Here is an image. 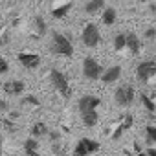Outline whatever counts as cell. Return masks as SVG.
Instances as JSON below:
<instances>
[{
	"label": "cell",
	"instance_id": "1",
	"mask_svg": "<svg viewBox=\"0 0 156 156\" xmlns=\"http://www.w3.org/2000/svg\"><path fill=\"white\" fill-rule=\"evenodd\" d=\"M101 105V98L98 96H92V94H87L83 98H79V103H77V108H79V114H81V119L85 123V127H96L98 121H99V114L96 112V108Z\"/></svg>",
	"mask_w": 156,
	"mask_h": 156
},
{
	"label": "cell",
	"instance_id": "2",
	"mask_svg": "<svg viewBox=\"0 0 156 156\" xmlns=\"http://www.w3.org/2000/svg\"><path fill=\"white\" fill-rule=\"evenodd\" d=\"M50 50H51L55 55H59V57H70V55H73V44H72L62 33H53V35H51Z\"/></svg>",
	"mask_w": 156,
	"mask_h": 156
},
{
	"label": "cell",
	"instance_id": "12",
	"mask_svg": "<svg viewBox=\"0 0 156 156\" xmlns=\"http://www.w3.org/2000/svg\"><path fill=\"white\" fill-rule=\"evenodd\" d=\"M132 121H134V119H132V116H130V114H125V116H123V121H121V123L118 125V129L112 132V140H118L123 132H127V130L132 127Z\"/></svg>",
	"mask_w": 156,
	"mask_h": 156
},
{
	"label": "cell",
	"instance_id": "9",
	"mask_svg": "<svg viewBox=\"0 0 156 156\" xmlns=\"http://www.w3.org/2000/svg\"><path fill=\"white\" fill-rule=\"evenodd\" d=\"M19 62L24 66V68H28V70H33V68H37L39 64H41V57L37 55V53H31V51H22V53H19Z\"/></svg>",
	"mask_w": 156,
	"mask_h": 156
},
{
	"label": "cell",
	"instance_id": "3",
	"mask_svg": "<svg viewBox=\"0 0 156 156\" xmlns=\"http://www.w3.org/2000/svg\"><path fill=\"white\" fill-rule=\"evenodd\" d=\"M50 83L53 85V88H55L64 99H68V98L72 96V88H70V83H68V77H66L61 70H57V68H51V70H50Z\"/></svg>",
	"mask_w": 156,
	"mask_h": 156
},
{
	"label": "cell",
	"instance_id": "4",
	"mask_svg": "<svg viewBox=\"0 0 156 156\" xmlns=\"http://www.w3.org/2000/svg\"><path fill=\"white\" fill-rule=\"evenodd\" d=\"M103 66L94 59V57H85L83 59V75L88 81H98L103 77Z\"/></svg>",
	"mask_w": 156,
	"mask_h": 156
},
{
	"label": "cell",
	"instance_id": "20",
	"mask_svg": "<svg viewBox=\"0 0 156 156\" xmlns=\"http://www.w3.org/2000/svg\"><path fill=\"white\" fill-rule=\"evenodd\" d=\"M31 132H33V136H46L48 134V125L42 123V121H39V123H35L31 127Z\"/></svg>",
	"mask_w": 156,
	"mask_h": 156
},
{
	"label": "cell",
	"instance_id": "28",
	"mask_svg": "<svg viewBox=\"0 0 156 156\" xmlns=\"http://www.w3.org/2000/svg\"><path fill=\"white\" fill-rule=\"evenodd\" d=\"M8 42H9V37H8V31H4L2 33V46H6Z\"/></svg>",
	"mask_w": 156,
	"mask_h": 156
},
{
	"label": "cell",
	"instance_id": "27",
	"mask_svg": "<svg viewBox=\"0 0 156 156\" xmlns=\"http://www.w3.org/2000/svg\"><path fill=\"white\" fill-rule=\"evenodd\" d=\"M0 110H4V112L8 110V101L6 99H0Z\"/></svg>",
	"mask_w": 156,
	"mask_h": 156
},
{
	"label": "cell",
	"instance_id": "5",
	"mask_svg": "<svg viewBox=\"0 0 156 156\" xmlns=\"http://www.w3.org/2000/svg\"><path fill=\"white\" fill-rule=\"evenodd\" d=\"M154 75H156V61L145 59V61H141V62L136 66V77H138L141 83L151 81Z\"/></svg>",
	"mask_w": 156,
	"mask_h": 156
},
{
	"label": "cell",
	"instance_id": "13",
	"mask_svg": "<svg viewBox=\"0 0 156 156\" xmlns=\"http://www.w3.org/2000/svg\"><path fill=\"white\" fill-rule=\"evenodd\" d=\"M127 50H129L132 55H138V53H140L141 42H140V39H138L136 33H129V35H127Z\"/></svg>",
	"mask_w": 156,
	"mask_h": 156
},
{
	"label": "cell",
	"instance_id": "21",
	"mask_svg": "<svg viewBox=\"0 0 156 156\" xmlns=\"http://www.w3.org/2000/svg\"><path fill=\"white\" fill-rule=\"evenodd\" d=\"M24 151H26V154L37 152V151H39V141H37L35 138H28V140L24 141Z\"/></svg>",
	"mask_w": 156,
	"mask_h": 156
},
{
	"label": "cell",
	"instance_id": "18",
	"mask_svg": "<svg viewBox=\"0 0 156 156\" xmlns=\"http://www.w3.org/2000/svg\"><path fill=\"white\" fill-rule=\"evenodd\" d=\"M145 141H147V145L156 143V127H152V125L145 127Z\"/></svg>",
	"mask_w": 156,
	"mask_h": 156
},
{
	"label": "cell",
	"instance_id": "14",
	"mask_svg": "<svg viewBox=\"0 0 156 156\" xmlns=\"http://www.w3.org/2000/svg\"><path fill=\"white\" fill-rule=\"evenodd\" d=\"M101 9H105V0H88L85 4V13L88 15H96Z\"/></svg>",
	"mask_w": 156,
	"mask_h": 156
},
{
	"label": "cell",
	"instance_id": "24",
	"mask_svg": "<svg viewBox=\"0 0 156 156\" xmlns=\"http://www.w3.org/2000/svg\"><path fill=\"white\" fill-rule=\"evenodd\" d=\"M4 125H6V130H8V132H15V130H17V125L11 123L8 118H4Z\"/></svg>",
	"mask_w": 156,
	"mask_h": 156
},
{
	"label": "cell",
	"instance_id": "15",
	"mask_svg": "<svg viewBox=\"0 0 156 156\" xmlns=\"http://www.w3.org/2000/svg\"><path fill=\"white\" fill-rule=\"evenodd\" d=\"M116 19H118V13H116L114 8H105L103 9V24L105 26H112L116 22Z\"/></svg>",
	"mask_w": 156,
	"mask_h": 156
},
{
	"label": "cell",
	"instance_id": "17",
	"mask_svg": "<svg viewBox=\"0 0 156 156\" xmlns=\"http://www.w3.org/2000/svg\"><path fill=\"white\" fill-rule=\"evenodd\" d=\"M125 48H127V35L125 33H118L114 37V50L116 51H121Z\"/></svg>",
	"mask_w": 156,
	"mask_h": 156
},
{
	"label": "cell",
	"instance_id": "29",
	"mask_svg": "<svg viewBox=\"0 0 156 156\" xmlns=\"http://www.w3.org/2000/svg\"><path fill=\"white\" fill-rule=\"evenodd\" d=\"M147 156H156V149H147Z\"/></svg>",
	"mask_w": 156,
	"mask_h": 156
},
{
	"label": "cell",
	"instance_id": "23",
	"mask_svg": "<svg viewBox=\"0 0 156 156\" xmlns=\"http://www.w3.org/2000/svg\"><path fill=\"white\" fill-rule=\"evenodd\" d=\"M22 103H24V105H33V107H39V105H41V101H39L35 96H31V94L26 96V98L22 99Z\"/></svg>",
	"mask_w": 156,
	"mask_h": 156
},
{
	"label": "cell",
	"instance_id": "22",
	"mask_svg": "<svg viewBox=\"0 0 156 156\" xmlns=\"http://www.w3.org/2000/svg\"><path fill=\"white\" fill-rule=\"evenodd\" d=\"M140 99H141V103H143V107L149 110V112H156V105L152 103V99L147 96V94H141L140 96Z\"/></svg>",
	"mask_w": 156,
	"mask_h": 156
},
{
	"label": "cell",
	"instance_id": "25",
	"mask_svg": "<svg viewBox=\"0 0 156 156\" xmlns=\"http://www.w3.org/2000/svg\"><path fill=\"white\" fill-rule=\"evenodd\" d=\"M9 70V62L6 59H2V62H0V73H6Z\"/></svg>",
	"mask_w": 156,
	"mask_h": 156
},
{
	"label": "cell",
	"instance_id": "10",
	"mask_svg": "<svg viewBox=\"0 0 156 156\" xmlns=\"http://www.w3.org/2000/svg\"><path fill=\"white\" fill-rule=\"evenodd\" d=\"M4 94H8V96H20L22 92H24V83L22 81H19V79H11V81H6L4 83Z\"/></svg>",
	"mask_w": 156,
	"mask_h": 156
},
{
	"label": "cell",
	"instance_id": "19",
	"mask_svg": "<svg viewBox=\"0 0 156 156\" xmlns=\"http://www.w3.org/2000/svg\"><path fill=\"white\" fill-rule=\"evenodd\" d=\"M70 8H72V4L68 2V4H64V6H59V8H55V9L51 11V15H53L55 19H62V17H66V15H68Z\"/></svg>",
	"mask_w": 156,
	"mask_h": 156
},
{
	"label": "cell",
	"instance_id": "7",
	"mask_svg": "<svg viewBox=\"0 0 156 156\" xmlns=\"http://www.w3.org/2000/svg\"><path fill=\"white\" fill-rule=\"evenodd\" d=\"M134 96H136V90L132 88V85H121L114 92V101L119 107H129V105H132Z\"/></svg>",
	"mask_w": 156,
	"mask_h": 156
},
{
	"label": "cell",
	"instance_id": "8",
	"mask_svg": "<svg viewBox=\"0 0 156 156\" xmlns=\"http://www.w3.org/2000/svg\"><path fill=\"white\" fill-rule=\"evenodd\" d=\"M81 41L87 48H96L101 41V33L98 30L96 24H87L83 28V33H81Z\"/></svg>",
	"mask_w": 156,
	"mask_h": 156
},
{
	"label": "cell",
	"instance_id": "26",
	"mask_svg": "<svg viewBox=\"0 0 156 156\" xmlns=\"http://www.w3.org/2000/svg\"><path fill=\"white\" fill-rule=\"evenodd\" d=\"M154 35H156V30H154V28L145 30V39H154Z\"/></svg>",
	"mask_w": 156,
	"mask_h": 156
},
{
	"label": "cell",
	"instance_id": "11",
	"mask_svg": "<svg viewBox=\"0 0 156 156\" xmlns=\"http://www.w3.org/2000/svg\"><path fill=\"white\" fill-rule=\"evenodd\" d=\"M121 72H123V68L119 66V64H116V66H110V68H107L105 70V73H103V83H107V85H110V83H116L119 77H121Z\"/></svg>",
	"mask_w": 156,
	"mask_h": 156
},
{
	"label": "cell",
	"instance_id": "16",
	"mask_svg": "<svg viewBox=\"0 0 156 156\" xmlns=\"http://www.w3.org/2000/svg\"><path fill=\"white\" fill-rule=\"evenodd\" d=\"M33 28H35V33H37L39 37H42V35L48 31L46 22H44V19H42V17H35V19H33Z\"/></svg>",
	"mask_w": 156,
	"mask_h": 156
},
{
	"label": "cell",
	"instance_id": "30",
	"mask_svg": "<svg viewBox=\"0 0 156 156\" xmlns=\"http://www.w3.org/2000/svg\"><path fill=\"white\" fill-rule=\"evenodd\" d=\"M136 156H147V152H138Z\"/></svg>",
	"mask_w": 156,
	"mask_h": 156
},
{
	"label": "cell",
	"instance_id": "6",
	"mask_svg": "<svg viewBox=\"0 0 156 156\" xmlns=\"http://www.w3.org/2000/svg\"><path fill=\"white\" fill-rule=\"evenodd\" d=\"M99 147H101L99 141H96L92 138H81L73 149V156H90V154L98 152Z\"/></svg>",
	"mask_w": 156,
	"mask_h": 156
}]
</instances>
